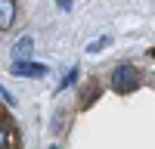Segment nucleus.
I'll use <instances>...</instances> for the list:
<instances>
[{
	"instance_id": "obj_8",
	"label": "nucleus",
	"mask_w": 155,
	"mask_h": 149,
	"mask_svg": "<svg viewBox=\"0 0 155 149\" xmlns=\"http://www.w3.org/2000/svg\"><path fill=\"white\" fill-rule=\"evenodd\" d=\"M56 3H59L62 9H71V0H56Z\"/></svg>"
},
{
	"instance_id": "obj_9",
	"label": "nucleus",
	"mask_w": 155,
	"mask_h": 149,
	"mask_svg": "<svg viewBox=\"0 0 155 149\" xmlns=\"http://www.w3.org/2000/svg\"><path fill=\"white\" fill-rule=\"evenodd\" d=\"M50 149H59V146H50Z\"/></svg>"
},
{
	"instance_id": "obj_5",
	"label": "nucleus",
	"mask_w": 155,
	"mask_h": 149,
	"mask_svg": "<svg viewBox=\"0 0 155 149\" xmlns=\"http://www.w3.org/2000/svg\"><path fill=\"white\" fill-rule=\"evenodd\" d=\"M34 50V41H31V34H25L16 41V47H12V56H16V62H25V56H28Z\"/></svg>"
},
{
	"instance_id": "obj_2",
	"label": "nucleus",
	"mask_w": 155,
	"mask_h": 149,
	"mask_svg": "<svg viewBox=\"0 0 155 149\" xmlns=\"http://www.w3.org/2000/svg\"><path fill=\"white\" fill-rule=\"evenodd\" d=\"M16 78H44L47 74V65H41V62H12V68H9Z\"/></svg>"
},
{
	"instance_id": "obj_10",
	"label": "nucleus",
	"mask_w": 155,
	"mask_h": 149,
	"mask_svg": "<svg viewBox=\"0 0 155 149\" xmlns=\"http://www.w3.org/2000/svg\"><path fill=\"white\" fill-rule=\"evenodd\" d=\"M152 56H155V47H152Z\"/></svg>"
},
{
	"instance_id": "obj_4",
	"label": "nucleus",
	"mask_w": 155,
	"mask_h": 149,
	"mask_svg": "<svg viewBox=\"0 0 155 149\" xmlns=\"http://www.w3.org/2000/svg\"><path fill=\"white\" fill-rule=\"evenodd\" d=\"M16 146H19V137L12 131V124L3 118L0 121V149H16Z\"/></svg>"
},
{
	"instance_id": "obj_1",
	"label": "nucleus",
	"mask_w": 155,
	"mask_h": 149,
	"mask_svg": "<svg viewBox=\"0 0 155 149\" xmlns=\"http://www.w3.org/2000/svg\"><path fill=\"white\" fill-rule=\"evenodd\" d=\"M140 87V71L134 65H118L112 71V90L115 93H130Z\"/></svg>"
},
{
	"instance_id": "obj_6",
	"label": "nucleus",
	"mask_w": 155,
	"mask_h": 149,
	"mask_svg": "<svg viewBox=\"0 0 155 149\" xmlns=\"http://www.w3.org/2000/svg\"><path fill=\"white\" fill-rule=\"evenodd\" d=\"M78 81V68H68V74H65V78H62V84H59V90H65V87H71Z\"/></svg>"
},
{
	"instance_id": "obj_7",
	"label": "nucleus",
	"mask_w": 155,
	"mask_h": 149,
	"mask_svg": "<svg viewBox=\"0 0 155 149\" xmlns=\"http://www.w3.org/2000/svg\"><path fill=\"white\" fill-rule=\"evenodd\" d=\"M102 47H109V37H99V41H93V44L87 47V53H99Z\"/></svg>"
},
{
	"instance_id": "obj_3",
	"label": "nucleus",
	"mask_w": 155,
	"mask_h": 149,
	"mask_svg": "<svg viewBox=\"0 0 155 149\" xmlns=\"http://www.w3.org/2000/svg\"><path fill=\"white\" fill-rule=\"evenodd\" d=\"M16 22V0H0V31L12 28Z\"/></svg>"
}]
</instances>
